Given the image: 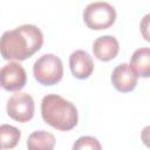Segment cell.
<instances>
[{"label": "cell", "instance_id": "1", "mask_svg": "<svg viewBox=\"0 0 150 150\" xmlns=\"http://www.w3.org/2000/svg\"><path fill=\"white\" fill-rule=\"evenodd\" d=\"M43 34L35 25H22L0 38V54L7 61H25L39 52Z\"/></svg>", "mask_w": 150, "mask_h": 150}, {"label": "cell", "instance_id": "2", "mask_svg": "<svg viewBox=\"0 0 150 150\" xmlns=\"http://www.w3.org/2000/svg\"><path fill=\"white\" fill-rule=\"evenodd\" d=\"M41 116L48 125L61 131L74 129L79 121L76 107L56 94H49L42 98Z\"/></svg>", "mask_w": 150, "mask_h": 150}, {"label": "cell", "instance_id": "3", "mask_svg": "<svg viewBox=\"0 0 150 150\" xmlns=\"http://www.w3.org/2000/svg\"><path fill=\"white\" fill-rule=\"evenodd\" d=\"M35 80L42 86H54L62 80L63 66L59 56L54 54H43L33 66Z\"/></svg>", "mask_w": 150, "mask_h": 150}, {"label": "cell", "instance_id": "4", "mask_svg": "<svg viewBox=\"0 0 150 150\" xmlns=\"http://www.w3.org/2000/svg\"><path fill=\"white\" fill-rule=\"evenodd\" d=\"M83 20L87 27L93 30L108 29L116 21V11L104 1L91 2L84 8Z\"/></svg>", "mask_w": 150, "mask_h": 150}, {"label": "cell", "instance_id": "5", "mask_svg": "<svg viewBox=\"0 0 150 150\" xmlns=\"http://www.w3.org/2000/svg\"><path fill=\"white\" fill-rule=\"evenodd\" d=\"M7 115L20 123L29 122L34 116L35 104L28 93H18L9 97L6 105Z\"/></svg>", "mask_w": 150, "mask_h": 150}, {"label": "cell", "instance_id": "6", "mask_svg": "<svg viewBox=\"0 0 150 150\" xmlns=\"http://www.w3.org/2000/svg\"><path fill=\"white\" fill-rule=\"evenodd\" d=\"M27 82L25 68L19 62H9L0 69V87L7 91H19Z\"/></svg>", "mask_w": 150, "mask_h": 150}, {"label": "cell", "instance_id": "7", "mask_svg": "<svg viewBox=\"0 0 150 150\" xmlns=\"http://www.w3.org/2000/svg\"><path fill=\"white\" fill-rule=\"evenodd\" d=\"M138 76L128 63H121L115 67L111 73V83L117 91H132L137 84Z\"/></svg>", "mask_w": 150, "mask_h": 150}, {"label": "cell", "instance_id": "8", "mask_svg": "<svg viewBox=\"0 0 150 150\" xmlns=\"http://www.w3.org/2000/svg\"><path fill=\"white\" fill-rule=\"evenodd\" d=\"M69 68L74 77L79 80H86L94 71V61L87 52L79 49L70 54Z\"/></svg>", "mask_w": 150, "mask_h": 150}, {"label": "cell", "instance_id": "9", "mask_svg": "<svg viewBox=\"0 0 150 150\" xmlns=\"http://www.w3.org/2000/svg\"><path fill=\"white\" fill-rule=\"evenodd\" d=\"M120 45L116 38L111 35H104L97 38L93 43V53L100 61L108 62L115 59L118 54Z\"/></svg>", "mask_w": 150, "mask_h": 150}, {"label": "cell", "instance_id": "10", "mask_svg": "<svg viewBox=\"0 0 150 150\" xmlns=\"http://www.w3.org/2000/svg\"><path fill=\"white\" fill-rule=\"evenodd\" d=\"M129 66L132 68V70L136 73L137 76L149 77L150 75V49L148 47L136 49L130 59Z\"/></svg>", "mask_w": 150, "mask_h": 150}, {"label": "cell", "instance_id": "11", "mask_svg": "<svg viewBox=\"0 0 150 150\" xmlns=\"http://www.w3.org/2000/svg\"><path fill=\"white\" fill-rule=\"evenodd\" d=\"M54 145V135L45 130H38L32 132L27 139V148L29 150H52Z\"/></svg>", "mask_w": 150, "mask_h": 150}, {"label": "cell", "instance_id": "12", "mask_svg": "<svg viewBox=\"0 0 150 150\" xmlns=\"http://www.w3.org/2000/svg\"><path fill=\"white\" fill-rule=\"evenodd\" d=\"M21 137L18 128L9 124L0 125V149H13L16 146Z\"/></svg>", "mask_w": 150, "mask_h": 150}, {"label": "cell", "instance_id": "13", "mask_svg": "<svg viewBox=\"0 0 150 150\" xmlns=\"http://www.w3.org/2000/svg\"><path fill=\"white\" fill-rule=\"evenodd\" d=\"M73 149L79 150V149H101V144L95 137L91 136H82L80 137L73 145Z\"/></svg>", "mask_w": 150, "mask_h": 150}]
</instances>
